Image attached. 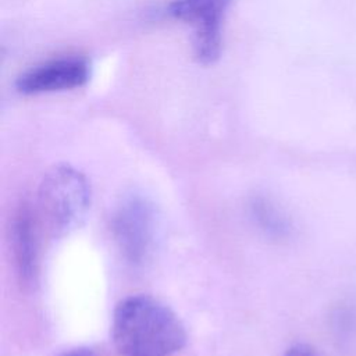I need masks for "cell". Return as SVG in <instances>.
<instances>
[{
    "label": "cell",
    "instance_id": "1",
    "mask_svg": "<svg viewBox=\"0 0 356 356\" xmlns=\"http://www.w3.org/2000/svg\"><path fill=\"white\" fill-rule=\"evenodd\" d=\"M111 338L118 356H174L186 343L178 316L149 295H132L114 309Z\"/></svg>",
    "mask_w": 356,
    "mask_h": 356
},
{
    "label": "cell",
    "instance_id": "2",
    "mask_svg": "<svg viewBox=\"0 0 356 356\" xmlns=\"http://www.w3.org/2000/svg\"><path fill=\"white\" fill-rule=\"evenodd\" d=\"M90 204V186L76 168L60 164L47 171L39 185L38 217L51 234L74 229Z\"/></svg>",
    "mask_w": 356,
    "mask_h": 356
},
{
    "label": "cell",
    "instance_id": "3",
    "mask_svg": "<svg viewBox=\"0 0 356 356\" xmlns=\"http://www.w3.org/2000/svg\"><path fill=\"white\" fill-rule=\"evenodd\" d=\"M111 231L122 256L135 266L143 264L153 253L157 238L153 206L138 195L128 196L113 216Z\"/></svg>",
    "mask_w": 356,
    "mask_h": 356
},
{
    "label": "cell",
    "instance_id": "4",
    "mask_svg": "<svg viewBox=\"0 0 356 356\" xmlns=\"http://www.w3.org/2000/svg\"><path fill=\"white\" fill-rule=\"evenodd\" d=\"M231 0H174L167 13L193 28V53L199 63L214 64L222 49V24Z\"/></svg>",
    "mask_w": 356,
    "mask_h": 356
},
{
    "label": "cell",
    "instance_id": "5",
    "mask_svg": "<svg viewBox=\"0 0 356 356\" xmlns=\"http://www.w3.org/2000/svg\"><path fill=\"white\" fill-rule=\"evenodd\" d=\"M90 76L88 60L81 57H61L35 65L22 72L15 82L24 95L63 92L82 88Z\"/></svg>",
    "mask_w": 356,
    "mask_h": 356
},
{
    "label": "cell",
    "instance_id": "6",
    "mask_svg": "<svg viewBox=\"0 0 356 356\" xmlns=\"http://www.w3.org/2000/svg\"><path fill=\"white\" fill-rule=\"evenodd\" d=\"M36 213L22 203L14 213L10 239L14 263L24 281H31L38 266V221Z\"/></svg>",
    "mask_w": 356,
    "mask_h": 356
},
{
    "label": "cell",
    "instance_id": "7",
    "mask_svg": "<svg viewBox=\"0 0 356 356\" xmlns=\"http://www.w3.org/2000/svg\"><path fill=\"white\" fill-rule=\"evenodd\" d=\"M253 216L259 224L268 232L281 234L285 229V220L277 209L264 199H257L252 204Z\"/></svg>",
    "mask_w": 356,
    "mask_h": 356
},
{
    "label": "cell",
    "instance_id": "8",
    "mask_svg": "<svg viewBox=\"0 0 356 356\" xmlns=\"http://www.w3.org/2000/svg\"><path fill=\"white\" fill-rule=\"evenodd\" d=\"M284 356H324V355L309 343H295L286 349Z\"/></svg>",
    "mask_w": 356,
    "mask_h": 356
},
{
    "label": "cell",
    "instance_id": "9",
    "mask_svg": "<svg viewBox=\"0 0 356 356\" xmlns=\"http://www.w3.org/2000/svg\"><path fill=\"white\" fill-rule=\"evenodd\" d=\"M58 356H96L90 349H72L68 352H64Z\"/></svg>",
    "mask_w": 356,
    "mask_h": 356
}]
</instances>
